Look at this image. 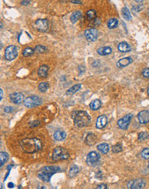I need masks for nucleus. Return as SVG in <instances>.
I'll return each mask as SVG.
<instances>
[{
    "instance_id": "obj_1",
    "label": "nucleus",
    "mask_w": 149,
    "mask_h": 189,
    "mask_svg": "<svg viewBox=\"0 0 149 189\" xmlns=\"http://www.w3.org/2000/svg\"><path fill=\"white\" fill-rule=\"evenodd\" d=\"M20 147L25 153L33 154L38 152L42 148V143L40 139L33 138H25L20 141Z\"/></svg>"
},
{
    "instance_id": "obj_2",
    "label": "nucleus",
    "mask_w": 149,
    "mask_h": 189,
    "mask_svg": "<svg viewBox=\"0 0 149 189\" xmlns=\"http://www.w3.org/2000/svg\"><path fill=\"white\" fill-rule=\"evenodd\" d=\"M72 118L75 126L78 128L88 126L91 122V116L85 111H74L72 114Z\"/></svg>"
},
{
    "instance_id": "obj_3",
    "label": "nucleus",
    "mask_w": 149,
    "mask_h": 189,
    "mask_svg": "<svg viewBox=\"0 0 149 189\" xmlns=\"http://www.w3.org/2000/svg\"><path fill=\"white\" fill-rule=\"evenodd\" d=\"M60 171V168L57 167V166H46L41 168L39 172H38V177L45 181V182H48L52 177V175H54V174L58 173Z\"/></svg>"
},
{
    "instance_id": "obj_4",
    "label": "nucleus",
    "mask_w": 149,
    "mask_h": 189,
    "mask_svg": "<svg viewBox=\"0 0 149 189\" xmlns=\"http://www.w3.org/2000/svg\"><path fill=\"white\" fill-rule=\"evenodd\" d=\"M69 158V153L67 150L65 148L59 146L54 149L52 158L54 161H61V160H67Z\"/></svg>"
},
{
    "instance_id": "obj_5",
    "label": "nucleus",
    "mask_w": 149,
    "mask_h": 189,
    "mask_svg": "<svg viewBox=\"0 0 149 189\" xmlns=\"http://www.w3.org/2000/svg\"><path fill=\"white\" fill-rule=\"evenodd\" d=\"M41 103H42V100L38 95L29 96L24 101V105L27 108H35V107H37L39 105H41Z\"/></svg>"
},
{
    "instance_id": "obj_6",
    "label": "nucleus",
    "mask_w": 149,
    "mask_h": 189,
    "mask_svg": "<svg viewBox=\"0 0 149 189\" xmlns=\"http://www.w3.org/2000/svg\"><path fill=\"white\" fill-rule=\"evenodd\" d=\"M17 54H18V49L16 46H13V45L7 47L5 51H4V57L9 61L16 59Z\"/></svg>"
},
{
    "instance_id": "obj_7",
    "label": "nucleus",
    "mask_w": 149,
    "mask_h": 189,
    "mask_svg": "<svg viewBox=\"0 0 149 189\" xmlns=\"http://www.w3.org/2000/svg\"><path fill=\"white\" fill-rule=\"evenodd\" d=\"M146 186V180L139 178L129 181L127 184L128 189H142Z\"/></svg>"
},
{
    "instance_id": "obj_8",
    "label": "nucleus",
    "mask_w": 149,
    "mask_h": 189,
    "mask_svg": "<svg viewBox=\"0 0 149 189\" xmlns=\"http://www.w3.org/2000/svg\"><path fill=\"white\" fill-rule=\"evenodd\" d=\"M132 118H133V114H128L123 116L122 119H120L117 121V126H119V128L122 129V130L128 129V127L131 121H132Z\"/></svg>"
},
{
    "instance_id": "obj_9",
    "label": "nucleus",
    "mask_w": 149,
    "mask_h": 189,
    "mask_svg": "<svg viewBox=\"0 0 149 189\" xmlns=\"http://www.w3.org/2000/svg\"><path fill=\"white\" fill-rule=\"evenodd\" d=\"M100 158H101V157L98 152L91 151L86 157V163L90 166H94V165L98 163Z\"/></svg>"
},
{
    "instance_id": "obj_10",
    "label": "nucleus",
    "mask_w": 149,
    "mask_h": 189,
    "mask_svg": "<svg viewBox=\"0 0 149 189\" xmlns=\"http://www.w3.org/2000/svg\"><path fill=\"white\" fill-rule=\"evenodd\" d=\"M84 36L86 40L90 42L97 40L98 37V31L96 29H89L84 31Z\"/></svg>"
},
{
    "instance_id": "obj_11",
    "label": "nucleus",
    "mask_w": 149,
    "mask_h": 189,
    "mask_svg": "<svg viewBox=\"0 0 149 189\" xmlns=\"http://www.w3.org/2000/svg\"><path fill=\"white\" fill-rule=\"evenodd\" d=\"M36 27L39 31L45 32L48 29L49 23L47 19H38L36 21Z\"/></svg>"
},
{
    "instance_id": "obj_12",
    "label": "nucleus",
    "mask_w": 149,
    "mask_h": 189,
    "mask_svg": "<svg viewBox=\"0 0 149 189\" xmlns=\"http://www.w3.org/2000/svg\"><path fill=\"white\" fill-rule=\"evenodd\" d=\"M10 101L13 102L14 104H20V103H22L23 101H25L23 94L18 93V92L11 93L10 94Z\"/></svg>"
},
{
    "instance_id": "obj_13",
    "label": "nucleus",
    "mask_w": 149,
    "mask_h": 189,
    "mask_svg": "<svg viewBox=\"0 0 149 189\" xmlns=\"http://www.w3.org/2000/svg\"><path fill=\"white\" fill-rule=\"evenodd\" d=\"M138 121L141 124H147L149 122V112L143 110L138 114Z\"/></svg>"
},
{
    "instance_id": "obj_14",
    "label": "nucleus",
    "mask_w": 149,
    "mask_h": 189,
    "mask_svg": "<svg viewBox=\"0 0 149 189\" xmlns=\"http://www.w3.org/2000/svg\"><path fill=\"white\" fill-rule=\"evenodd\" d=\"M108 123V119H107V116L105 115H100L98 120H97V122H96V126L97 128L98 129H102L104 127H105V126L107 125Z\"/></svg>"
},
{
    "instance_id": "obj_15",
    "label": "nucleus",
    "mask_w": 149,
    "mask_h": 189,
    "mask_svg": "<svg viewBox=\"0 0 149 189\" xmlns=\"http://www.w3.org/2000/svg\"><path fill=\"white\" fill-rule=\"evenodd\" d=\"M133 62V60L131 57H126V58H123V59H121L117 63L116 65L118 68H123V67H126L128 66V64Z\"/></svg>"
},
{
    "instance_id": "obj_16",
    "label": "nucleus",
    "mask_w": 149,
    "mask_h": 189,
    "mask_svg": "<svg viewBox=\"0 0 149 189\" xmlns=\"http://www.w3.org/2000/svg\"><path fill=\"white\" fill-rule=\"evenodd\" d=\"M118 50L122 53H128V52H130L131 50V46L128 43V42H125V41H122L121 43H119L118 47H117Z\"/></svg>"
},
{
    "instance_id": "obj_17",
    "label": "nucleus",
    "mask_w": 149,
    "mask_h": 189,
    "mask_svg": "<svg viewBox=\"0 0 149 189\" xmlns=\"http://www.w3.org/2000/svg\"><path fill=\"white\" fill-rule=\"evenodd\" d=\"M54 138L57 141H61V140H64L67 138V133L64 131L58 130L54 133Z\"/></svg>"
},
{
    "instance_id": "obj_18",
    "label": "nucleus",
    "mask_w": 149,
    "mask_h": 189,
    "mask_svg": "<svg viewBox=\"0 0 149 189\" xmlns=\"http://www.w3.org/2000/svg\"><path fill=\"white\" fill-rule=\"evenodd\" d=\"M97 142V137L93 133H89L85 138V144L88 145H93Z\"/></svg>"
},
{
    "instance_id": "obj_19",
    "label": "nucleus",
    "mask_w": 149,
    "mask_h": 189,
    "mask_svg": "<svg viewBox=\"0 0 149 189\" xmlns=\"http://www.w3.org/2000/svg\"><path fill=\"white\" fill-rule=\"evenodd\" d=\"M48 71V66L47 64H42L38 69V75L41 77H46L47 76Z\"/></svg>"
},
{
    "instance_id": "obj_20",
    "label": "nucleus",
    "mask_w": 149,
    "mask_h": 189,
    "mask_svg": "<svg viewBox=\"0 0 149 189\" xmlns=\"http://www.w3.org/2000/svg\"><path fill=\"white\" fill-rule=\"evenodd\" d=\"M97 52L101 56H106V55H109L111 53L112 49L110 47H103L98 48Z\"/></svg>"
},
{
    "instance_id": "obj_21",
    "label": "nucleus",
    "mask_w": 149,
    "mask_h": 189,
    "mask_svg": "<svg viewBox=\"0 0 149 189\" xmlns=\"http://www.w3.org/2000/svg\"><path fill=\"white\" fill-rule=\"evenodd\" d=\"M98 150L103 154H107L110 151V146L108 144L103 143V144H100L98 145Z\"/></svg>"
},
{
    "instance_id": "obj_22",
    "label": "nucleus",
    "mask_w": 149,
    "mask_h": 189,
    "mask_svg": "<svg viewBox=\"0 0 149 189\" xmlns=\"http://www.w3.org/2000/svg\"><path fill=\"white\" fill-rule=\"evenodd\" d=\"M101 105H102V103H101L100 100L96 99V100L92 101L90 103V108H91V110L96 111V110H98V109H99V108H101Z\"/></svg>"
},
{
    "instance_id": "obj_23",
    "label": "nucleus",
    "mask_w": 149,
    "mask_h": 189,
    "mask_svg": "<svg viewBox=\"0 0 149 189\" xmlns=\"http://www.w3.org/2000/svg\"><path fill=\"white\" fill-rule=\"evenodd\" d=\"M122 16L124 17V19L127 20V21H130L131 18H132L131 14H130V11H129V10H128L127 7H123V8L122 9Z\"/></svg>"
},
{
    "instance_id": "obj_24",
    "label": "nucleus",
    "mask_w": 149,
    "mask_h": 189,
    "mask_svg": "<svg viewBox=\"0 0 149 189\" xmlns=\"http://www.w3.org/2000/svg\"><path fill=\"white\" fill-rule=\"evenodd\" d=\"M81 16H82V14H81V12L79 11V10H76L74 11L72 15H71V22L73 23H76L79 19H80V17H81Z\"/></svg>"
},
{
    "instance_id": "obj_25",
    "label": "nucleus",
    "mask_w": 149,
    "mask_h": 189,
    "mask_svg": "<svg viewBox=\"0 0 149 189\" xmlns=\"http://www.w3.org/2000/svg\"><path fill=\"white\" fill-rule=\"evenodd\" d=\"M81 89V84H75L73 85V87H71V88H69L67 90V94H68V95H70V94H75L77 91H78L79 90Z\"/></svg>"
},
{
    "instance_id": "obj_26",
    "label": "nucleus",
    "mask_w": 149,
    "mask_h": 189,
    "mask_svg": "<svg viewBox=\"0 0 149 189\" xmlns=\"http://www.w3.org/2000/svg\"><path fill=\"white\" fill-rule=\"evenodd\" d=\"M97 13L94 10H90L86 12V18L88 21H94L97 18Z\"/></svg>"
},
{
    "instance_id": "obj_27",
    "label": "nucleus",
    "mask_w": 149,
    "mask_h": 189,
    "mask_svg": "<svg viewBox=\"0 0 149 189\" xmlns=\"http://www.w3.org/2000/svg\"><path fill=\"white\" fill-rule=\"evenodd\" d=\"M48 88H49V84H48V83H47V82H41V83H40V84L38 85V90H39V91L41 92V93H45V92L48 90Z\"/></svg>"
},
{
    "instance_id": "obj_28",
    "label": "nucleus",
    "mask_w": 149,
    "mask_h": 189,
    "mask_svg": "<svg viewBox=\"0 0 149 189\" xmlns=\"http://www.w3.org/2000/svg\"><path fill=\"white\" fill-rule=\"evenodd\" d=\"M79 172V168L76 165H73L71 168H70V170H69V176L70 177H74L76 176Z\"/></svg>"
},
{
    "instance_id": "obj_29",
    "label": "nucleus",
    "mask_w": 149,
    "mask_h": 189,
    "mask_svg": "<svg viewBox=\"0 0 149 189\" xmlns=\"http://www.w3.org/2000/svg\"><path fill=\"white\" fill-rule=\"evenodd\" d=\"M118 26V20L116 18H111L108 22V28L113 29Z\"/></svg>"
},
{
    "instance_id": "obj_30",
    "label": "nucleus",
    "mask_w": 149,
    "mask_h": 189,
    "mask_svg": "<svg viewBox=\"0 0 149 189\" xmlns=\"http://www.w3.org/2000/svg\"><path fill=\"white\" fill-rule=\"evenodd\" d=\"M8 159H9V155H8V153L2 151V152L0 153V166L3 167V165L8 161Z\"/></svg>"
},
{
    "instance_id": "obj_31",
    "label": "nucleus",
    "mask_w": 149,
    "mask_h": 189,
    "mask_svg": "<svg viewBox=\"0 0 149 189\" xmlns=\"http://www.w3.org/2000/svg\"><path fill=\"white\" fill-rule=\"evenodd\" d=\"M34 53H35V49H33L31 47H26L23 51V55L25 56V57H29V56L33 55Z\"/></svg>"
},
{
    "instance_id": "obj_32",
    "label": "nucleus",
    "mask_w": 149,
    "mask_h": 189,
    "mask_svg": "<svg viewBox=\"0 0 149 189\" xmlns=\"http://www.w3.org/2000/svg\"><path fill=\"white\" fill-rule=\"evenodd\" d=\"M149 138L148 132L147 131H142V132H140L139 135H138V140L139 141H144L146 139H148Z\"/></svg>"
},
{
    "instance_id": "obj_33",
    "label": "nucleus",
    "mask_w": 149,
    "mask_h": 189,
    "mask_svg": "<svg viewBox=\"0 0 149 189\" xmlns=\"http://www.w3.org/2000/svg\"><path fill=\"white\" fill-rule=\"evenodd\" d=\"M122 151V144H120V143H118V144L113 145V147H112V151H113L114 153H119V152H121Z\"/></svg>"
},
{
    "instance_id": "obj_34",
    "label": "nucleus",
    "mask_w": 149,
    "mask_h": 189,
    "mask_svg": "<svg viewBox=\"0 0 149 189\" xmlns=\"http://www.w3.org/2000/svg\"><path fill=\"white\" fill-rule=\"evenodd\" d=\"M46 51H47V47H45L42 45H37L35 47V52L37 53H44Z\"/></svg>"
},
{
    "instance_id": "obj_35",
    "label": "nucleus",
    "mask_w": 149,
    "mask_h": 189,
    "mask_svg": "<svg viewBox=\"0 0 149 189\" xmlns=\"http://www.w3.org/2000/svg\"><path fill=\"white\" fill-rule=\"evenodd\" d=\"M141 157L144 159H149V148H145L141 151Z\"/></svg>"
},
{
    "instance_id": "obj_36",
    "label": "nucleus",
    "mask_w": 149,
    "mask_h": 189,
    "mask_svg": "<svg viewBox=\"0 0 149 189\" xmlns=\"http://www.w3.org/2000/svg\"><path fill=\"white\" fill-rule=\"evenodd\" d=\"M142 76L145 77H149V68H145L143 71H142Z\"/></svg>"
},
{
    "instance_id": "obj_37",
    "label": "nucleus",
    "mask_w": 149,
    "mask_h": 189,
    "mask_svg": "<svg viewBox=\"0 0 149 189\" xmlns=\"http://www.w3.org/2000/svg\"><path fill=\"white\" fill-rule=\"evenodd\" d=\"M39 125H40V121H34L30 123V126H31V127H36Z\"/></svg>"
},
{
    "instance_id": "obj_38",
    "label": "nucleus",
    "mask_w": 149,
    "mask_h": 189,
    "mask_svg": "<svg viewBox=\"0 0 149 189\" xmlns=\"http://www.w3.org/2000/svg\"><path fill=\"white\" fill-rule=\"evenodd\" d=\"M96 189H108V187H107V185L106 184H104V183H102V184H100V185H98Z\"/></svg>"
},
{
    "instance_id": "obj_39",
    "label": "nucleus",
    "mask_w": 149,
    "mask_h": 189,
    "mask_svg": "<svg viewBox=\"0 0 149 189\" xmlns=\"http://www.w3.org/2000/svg\"><path fill=\"white\" fill-rule=\"evenodd\" d=\"M78 71H79L80 74H83V73L84 72V71H85L84 66V65H79V66H78Z\"/></svg>"
},
{
    "instance_id": "obj_40",
    "label": "nucleus",
    "mask_w": 149,
    "mask_h": 189,
    "mask_svg": "<svg viewBox=\"0 0 149 189\" xmlns=\"http://www.w3.org/2000/svg\"><path fill=\"white\" fill-rule=\"evenodd\" d=\"M3 111H4L5 113H10V112L13 111V108H12L11 107H6V108H4Z\"/></svg>"
},
{
    "instance_id": "obj_41",
    "label": "nucleus",
    "mask_w": 149,
    "mask_h": 189,
    "mask_svg": "<svg viewBox=\"0 0 149 189\" xmlns=\"http://www.w3.org/2000/svg\"><path fill=\"white\" fill-rule=\"evenodd\" d=\"M93 22H94V24H95V25H97V26L101 24V20H100L99 18H98V17H97V18H96V19H95Z\"/></svg>"
},
{
    "instance_id": "obj_42",
    "label": "nucleus",
    "mask_w": 149,
    "mask_h": 189,
    "mask_svg": "<svg viewBox=\"0 0 149 189\" xmlns=\"http://www.w3.org/2000/svg\"><path fill=\"white\" fill-rule=\"evenodd\" d=\"M30 3V1H22V2H21V3H22L23 5H27V4H29Z\"/></svg>"
},
{
    "instance_id": "obj_43",
    "label": "nucleus",
    "mask_w": 149,
    "mask_h": 189,
    "mask_svg": "<svg viewBox=\"0 0 149 189\" xmlns=\"http://www.w3.org/2000/svg\"><path fill=\"white\" fill-rule=\"evenodd\" d=\"M71 3H82V1H75V0H71Z\"/></svg>"
},
{
    "instance_id": "obj_44",
    "label": "nucleus",
    "mask_w": 149,
    "mask_h": 189,
    "mask_svg": "<svg viewBox=\"0 0 149 189\" xmlns=\"http://www.w3.org/2000/svg\"><path fill=\"white\" fill-rule=\"evenodd\" d=\"M3 90L1 89V90H0V100L3 99Z\"/></svg>"
},
{
    "instance_id": "obj_45",
    "label": "nucleus",
    "mask_w": 149,
    "mask_h": 189,
    "mask_svg": "<svg viewBox=\"0 0 149 189\" xmlns=\"http://www.w3.org/2000/svg\"><path fill=\"white\" fill-rule=\"evenodd\" d=\"M8 187H9L10 188H14V184H13L12 182H10V183L8 184Z\"/></svg>"
},
{
    "instance_id": "obj_46",
    "label": "nucleus",
    "mask_w": 149,
    "mask_h": 189,
    "mask_svg": "<svg viewBox=\"0 0 149 189\" xmlns=\"http://www.w3.org/2000/svg\"><path fill=\"white\" fill-rule=\"evenodd\" d=\"M148 94L149 95V86H148Z\"/></svg>"
},
{
    "instance_id": "obj_47",
    "label": "nucleus",
    "mask_w": 149,
    "mask_h": 189,
    "mask_svg": "<svg viewBox=\"0 0 149 189\" xmlns=\"http://www.w3.org/2000/svg\"><path fill=\"white\" fill-rule=\"evenodd\" d=\"M18 189H22V188H21V186H19V187H18Z\"/></svg>"
},
{
    "instance_id": "obj_48",
    "label": "nucleus",
    "mask_w": 149,
    "mask_h": 189,
    "mask_svg": "<svg viewBox=\"0 0 149 189\" xmlns=\"http://www.w3.org/2000/svg\"><path fill=\"white\" fill-rule=\"evenodd\" d=\"M1 189H3V184H1Z\"/></svg>"
},
{
    "instance_id": "obj_49",
    "label": "nucleus",
    "mask_w": 149,
    "mask_h": 189,
    "mask_svg": "<svg viewBox=\"0 0 149 189\" xmlns=\"http://www.w3.org/2000/svg\"><path fill=\"white\" fill-rule=\"evenodd\" d=\"M148 15H149V9H148Z\"/></svg>"
},
{
    "instance_id": "obj_50",
    "label": "nucleus",
    "mask_w": 149,
    "mask_h": 189,
    "mask_svg": "<svg viewBox=\"0 0 149 189\" xmlns=\"http://www.w3.org/2000/svg\"><path fill=\"white\" fill-rule=\"evenodd\" d=\"M148 168H149V162H148Z\"/></svg>"
}]
</instances>
